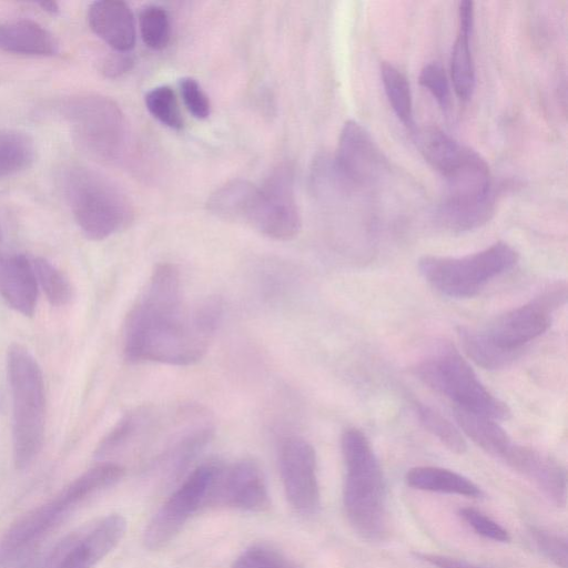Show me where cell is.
Wrapping results in <instances>:
<instances>
[{
  "mask_svg": "<svg viewBox=\"0 0 568 568\" xmlns=\"http://www.w3.org/2000/svg\"><path fill=\"white\" fill-rule=\"evenodd\" d=\"M34 153V143L29 134L14 129H0V178L29 168Z\"/></svg>",
  "mask_w": 568,
  "mask_h": 568,
  "instance_id": "484cf974",
  "label": "cell"
},
{
  "mask_svg": "<svg viewBox=\"0 0 568 568\" xmlns=\"http://www.w3.org/2000/svg\"><path fill=\"white\" fill-rule=\"evenodd\" d=\"M89 498L80 483L73 479L51 499L19 517L0 539V568L27 557L37 542Z\"/></svg>",
  "mask_w": 568,
  "mask_h": 568,
  "instance_id": "8fae6325",
  "label": "cell"
},
{
  "mask_svg": "<svg viewBox=\"0 0 568 568\" xmlns=\"http://www.w3.org/2000/svg\"><path fill=\"white\" fill-rule=\"evenodd\" d=\"M459 517L479 536L499 542L510 540L509 532L497 521L473 507L458 510Z\"/></svg>",
  "mask_w": 568,
  "mask_h": 568,
  "instance_id": "e575fe53",
  "label": "cell"
},
{
  "mask_svg": "<svg viewBox=\"0 0 568 568\" xmlns=\"http://www.w3.org/2000/svg\"><path fill=\"white\" fill-rule=\"evenodd\" d=\"M139 30L146 47L164 49L171 37V23L166 10L156 4L144 7L139 14Z\"/></svg>",
  "mask_w": 568,
  "mask_h": 568,
  "instance_id": "4dcf8cb0",
  "label": "cell"
},
{
  "mask_svg": "<svg viewBox=\"0 0 568 568\" xmlns=\"http://www.w3.org/2000/svg\"><path fill=\"white\" fill-rule=\"evenodd\" d=\"M417 149L428 164L444 173L462 154L465 145L436 126H424L414 133Z\"/></svg>",
  "mask_w": 568,
  "mask_h": 568,
  "instance_id": "cb8c5ba5",
  "label": "cell"
},
{
  "mask_svg": "<svg viewBox=\"0 0 568 568\" xmlns=\"http://www.w3.org/2000/svg\"><path fill=\"white\" fill-rule=\"evenodd\" d=\"M417 377L455 404L454 407L507 420L510 409L479 381L468 362L452 345L440 346L415 367Z\"/></svg>",
  "mask_w": 568,
  "mask_h": 568,
  "instance_id": "52a82bcc",
  "label": "cell"
},
{
  "mask_svg": "<svg viewBox=\"0 0 568 568\" xmlns=\"http://www.w3.org/2000/svg\"><path fill=\"white\" fill-rule=\"evenodd\" d=\"M418 558L437 568H486L463 559L453 558L438 554H417Z\"/></svg>",
  "mask_w": 568,
  "mask_h": 568,
  "instance_id": "f35d334b",
  "label": "cell"
},
{
  "mask_svg": "<svg viewBox=\"0 0 568 568\" xmlns=\"http://www.w3.org/2000/svg\"><path fill=\"white\" fill-rule=\"evenodd\" d=\"M232 568H298L282 551L268 545H252L232 564Z\"/></svg>",
  "mask_w": 568,
  "mask_h": 568,
  "instance_id": "d6a6232c",
  "label": "cell"
},
{
  "mask_svg": "<svg viewBox=\"0 0 568 568\" xmlns=\"http://www.w3.org/2000/svg\"><path fill=\"white\" fill-rule=\"evenodd\" d=\"M39 285L33 263L22 254H0V296L24 316H32Z\"/></svg>",
  "mask_w": 568,
  "mask_h": 568,
  "instance_id": "d6986e66",
  "label": "cell"
},
{
  "mask_svg": "<svg viewBox=\"0 0 568 568\" xmlns=\"http://www.w3.org/2000/svg\"><path fill=\"white\" fill-rule=\"evenodd\" d=\"M517 251L506 242L464 256L425 255L418 261L424 280L438 293L450 298L476 296L494 278L518 262Z\"/></svg>",
  "mask_w": 568,
  "mask_h": 568,
  "instance_id": "8992f818",
  "label": "cell"
},
{
  "mask_svg": "<svg viewBox=\"0 0 568 568\" xmlns=\"http://www.w3.org/2000/svg\"><path fill=\"white\" fill-rule=\"evenodd\" d=\"M419 83L446 110L450 103V87L445 69L438 62H428L420 70Z\"/></svg>",
  "mask_w": 568,
  "mask_h": 568,
  "instance_id": "836d02e7",
  "label": "cell"
},
{
  "mask_svg": "<svg viewBox=\"0 0 568 568\" xmlns=\"http://www.w3.org/2000/svg\"><path fill=\"white\" fill-rule=\"evenodd\" d=\"M531 535L538 550L547 559L559 568H567L568 547L565 536L540 528H534Z\"/></svg>",
  "mask_w": 568,
  "mask_h": 568,
  "instance_id": "d590c367",
  "label": "cell"
},
{
  "mask_svg": "<svg viewBox=\"0 0 568 568\" xmlns=\"http://www.w3.org/2000/svg\"><path fill=\"white\" fill-rule=\"evenodd\" d=\"M255 189L245 180L227 182L211 194L207 209L222 219L245 222Z\"/></svg>",
  "mask_w": 568,
  "mask_h": 568,
  "instance_id": "d4e9b609",
  "label": "cell"
},
{
  "mask_svg": "<svg viewBox=\"0 0 568 568\" xmlns=\"http://www.w3.org/2000/svg\"><path fill=\"white\" fill-rule=\"evenodd\" d=\"M280 474L286 498L301 515H314L321 506L316 454L301 437L284 439L278 450Z\"/></svg>",
  "mask_w": 568,
  "mask_h": 568,
  "instance_id": "9a60e30c",
  "label": "cell"
},
{
  "mask_svg": "<svg viewBox=\"0 0 568 568\" xmlns=\"http://www.w3.org/2000/svg\"><path fill=\"white\" fill-rule=\"evenodd\" d=\"M381 78L387 100L396 116L405 125L413 122V100L407 78L388 62L381 64Z\"/></svg>",
  "mask_w": 568,
  "mask_h": 568,
  "instance_id": "83f0119b",
  "label": "cell"
},
{
  "mask_svg": "<svg viewBox=\"0 0 568 568\" xmlns=\"http://www.w3.org/2000/svg\"><path fill=\"white\" fill-rule=\"evenodd\" d=\"M458 335L466 355L485 369H500L509 366L518 358L496 348L484 337L479 329L460 327Z\"/></svg>",
  "mask_w": 568,
  "mask_h": 568,
  "instance_id": "4316f807",
  "label": "cell"
},
{
  "mask_svg": "<svg viewBox=\"0 0 568 568\" xmlns=\"http://www.w3.org/2000/svg\"><path fill=\"white\" fill-rule=\"evenodd\" d=\"M126 520L110 514L70 531L48 554L41 568H93L121 541Z\"/></svg>",
  "mask_w": 568,
  "mask_h": 568,
  "instance_id": "4fadbf2b",
  "label": "cell"
},
{
  "mask_svg": "<svg viewBox=\"0 0 568 568\" xmlns=\"http://www.w3.org/2000/svg\"><path fill=\"white\" fill-rule=\"evenodd\" d=\"M458 427L487 454L503 458L513 444L511 438L497 420L454 407Z\"/></svg>",
  "mask_w": 568,
  "mask_h": 568,
  "instance_id": "603a6c76",
  "label": "cell"
},
{
  "mask_svg": "<svg viewBox=\"0 0 568 568\" xmlns=\"http://www.w3.org/2000/svg\"><path fill=\"white\" fill-rule=\"evenodd\" d=\"M406 484L418 490L459 495L471 498L483 496L481 489L469 478L454 470L436 466H417L405 475Z\"/></svg>",
  "mask_w": 568,
  "mask_h": 568,
  "instance_id": "7402d4cb",
  "label": "cell"
},
{
  "mask_svg": "<svg viewBox=\"0 0 568 568\" xmlns=\"http://www.w3.org/2000/svg\"><path fill=\"white\" fill-rule=\"evenodd\" d=\"M62 185L78 226L90 240H104L132 220L133 207L126 194L93 169L69 168L63 173Z\"/></svg>",
  "mask_w": 568,
  "mask_h": 568,
  "instance_id": "5b68a950",
  "label": "cell"
},
{
  "mask_svg": "<svg viewBox=\"0 0 568 568\" xmlns=\"http://www.w3.org/2000/svg\"><path fill=\"white\" fill-rule=\"evenodd\" d=\"M38 285L53 306H64L73 297L74 291L69 278L54 265L42 257L32 261Z\"/></svg>",
  "mask_w": 568,
  "mask_h": 568,
  "instance_id": "f546056e",
  "label": "cell"
},
{
  "mask_svg": "<svg viewBox=\"0 0 568 568\" xmlns=\"http://www.w3.org/2000/svg\"><path fill=\"white\" fill-rule=\"evenodd\" d=\"M180 92L187 111L196 119H206L211 113V104L206 93L193 78L180 81Z\"/></svg>",
  "mask_w": 568,
  "mask_h": 568,
  "instance_id": "8d00e7d4",
  "label": "cell"
},
{
  "mask_svg": "<svg viewBox=\"0 0 568 568\" xmlns=\"http://www.w3.org/2000/svg\"><path fill=\"white\" fill-rule=\"evenodd\" d=\"M38 4L49 13H57L59 11V6L54 1L39 2Z\"/></svg>",
  "mask_w": 568,
  "mask_h": 568,
  "instance_id": "60d3db41",
  "label": "cell"
},
{
  "mask_svg": "<svg viewBox=\"0 0 568 568\" xmlns=\"http://www.w3.org/2000/svg\"><path fill=\"white\" fill-rule=\"evenodd\" d=\"M566 298L565 283L552 284L528 303L498 315L479 332L499 351L519 357L528 343L548 329L554 312Z\"/></svg>",
  "mask_w": 568,
  "mask_h": 568,
  "instance_id": "30bf717a",
  "label": "cell"
},
{
  "mask_svg": "<svg viewBox=\"0 0 568 568\" xmlns=\"http://www.w3.org/2000/svg\"><path fill=\"white\" fill-rule=\"evenodd\" d=\"M72 138L89 156L101 162H115L125 151L128 128L120 106L100 94L72 97L61 105Z\"/></svg>",
  "mask_w": 568,
  "mask_h": 568,
  "instance_id": "ba28073f",
  "label": "cell"
},
{
  "mask_svg": "<svg viewBox=\"0 0 568 568\" xmlns=\"http://www.w3.org/2000/svg\"><path fill=\"white\" fill-rule=\"evenodd\" d=\"M148 111L162 124L174 130L183 126V119L174 91L168 85L150 90L144 98Z\"/></svg>",
  "mask_w": 568,
  "mask_h": 568,
  "instance_id": "1f68e13d",
  "label": "cell"
},
{
  "mask_svg": "<svg viewBox=\"0 0 568 568\" xmlns=\"http://www.w3.org/2000/svg\"><path fill=\"white\" fill-rule=\"evenodd\" d=\"M33 559L34 558L32 556H28L7 568H33Z\"/></svg>",
  "mask_w": 568,
  "mask_h": 568,
  "instance_id": "ab89813d",
  "label": "cell"
},
{
  "mask_svg": "<svg viewBox=\"0 0 568 568\" xmlns=\"http://www.w3.org/2000/svg\"><path fill=\"white\" fill-rule=\"evenodd\" d=\"M211 506H224L245 511H264L270 495L260 466L251 459L232 465L222 464L212 490Z\"/></svg>",
  "mask_w": 568,
  "mask_h": 568,
  "instance_id": "2e32d148",
  "label": "cell"
},
{
  "mask_svg": "<svg viewBox=\"0 0 568 568\" xmlns=\"http://www.w3.org/2000/svg\"><path fill=\"white\" fill-rule=\"evenodd\" d=\"M0 49L19 54L50 57L58 52L59 43L40 23L20 19L0 24Z\"/></svg>",
  "mask_w": 568,
  "mask_h": 568,
  "instance_id": "44dd1931",
  "label": "cell"
},
{
  "mask_svg": "<svg viewBox=\"0 0 568 568\" xmlns=\"http://www.w3.org/2000/svg\"><path fill=\"white\" fill-rule=\"evenodd\" d=\"M222 464L206 462L194 468L182 480L149 521L144 546L150 550L165 547L200 509L210 507L212 490Z\"/></svg>",
  "mask_w": 568,
  "mask_h": 568,
  "instance_id": "9c48e42d",
  "label": "cell"
},
{
  "mask_svg": "<svg viewBox=\"0 0 568 568\" xmlns=\"http://www.w3.org/2000/svg\"><path fill=\"white\" fill-rule=\"evenodd\" d=\"M445 193L437 209L442 226L468 232L486 224L495 211V190L486 160L465 145L460 156L444 173Z\"/></svg>",
  "mask_w": 568,
  "mask_h": 568,
  "instance_id": "277c9868",
  "label": "cell"
},
{
  "mask_svg": "<svg viewBox=\"0 0 568 568\" xmlns=\"http://www.w3.org/2000/svg\"><path fill=\"white\" fill-rule=\"evenodd\" d=\"M501 460L531 480L554 504H566V470L556 459L535 448L513 443Z\"/></svg>",
  "mask_w": 568,
  "mask_h": 568,
  "instance_id": "e0dca14e",
  "label": "cell"
},
{
  "mask_svg": "<svg viewBox=\"0 0 568 568\" xmlns=\"http://www.w3.org/2000/svg\"><path fill=\"white\" fill-rule=\"evenodd\" d=\"M332 163L338 176L357 191L371 186L387 169L371 133L354 120L344 123Z\"/></svg>",
  "mask_w": 568,
  "mask_h": 568,
  "instance_id": "5bb4252c",
  "label": "cell"
},
{
  "mask_svg": "<svg viewBox=\"0 0 568 568\" xmlns=\"http://www.w3.org/2000/svg\"><path fill=\"white\" fill-rule=\"evenodd\" d=\"M2 237H3V234H2V229H1V225H0V242L2 241Z\"/></svg>",
  "mask_w": 568,
  "mask_h": 568,
  "instance_id": "b9f144b4",
  "label": "cell"
},
{
  "mask_svg": "<svg viewBox=\"0 0 568 568\" xmlns=\"http://www.w3.org/2000/svg\"><path fill=\"white\" fill-rule=\"evenodd\" d=\"M88 21L91 30L118 52H131L136 29L130 7L119 0H100L90 4Z\"/></svg>",
  "mask_w": 568,
  "mask_h": 568,
  "instance_id": "ac0fdd59",
  "label": "cell"
},
{
  "mask_svg": "<svg viewBox=\"0 0 568 568\" xmlns=\"http://www.w3.org/2000/svg\"><path fill=\"white\" fill-rule=\"evenodd\" d=\"M345 465L343 505L354 530L367 540L386 532V485L381 464L366 435L347 428L341 438Z\"/></svg>",
  "mask_w": 568,
  "mask_h": 568,
  "instance_id": "7a4b0ae2",
  "label": "cell"
},
{
  "mask_svg": "<svg viewBox=\"0 0 568 568\" xmlns=\"http://www.w3.org/2000/svg\"><path fill=\"white\" fill-rule=\"evenodd\" d=\"M245 223L275 240L285 241L297 235L302 222L290 165H278L261 186H256Z\"/></svg>",
  "mask_w": 568,
  "mask_h": 568,
  "instance_id": "7c38bea8",
  "label": "cell"
},
{
  "mask_svg": "<svg viewBox=\"0 0 568 568\" xmlns=\"http://www.w3.org/2000/svg\"><path fill=\"white\" fill-rule=\"evenodd\" d=\"M475 10L471 1L458 6V31L450 55V77L457 97L467 101L476 85V70L470 49Z\"/></svg>",
  "mask_w": 568,
  "mask_h": 568,
  "instance_id": "ffe728a7",
  "label": "cell"
},
{
  "mask_svg": "<svg viewBox=\"0 0 568 568\" xmlns=\"http://www.w3.org/2000/svg\"><path fill=\"white\" fill-rule=\"evenodd\" d=\"M134 63L131 52L114 51L103 62L102 72L108 78H118L128 72Z\"/></svg>",
  "mask_w": 568,
  "mask_h": 568,
  "instance_id": "74e56055",
  "label": "cell"
},
{
  "mask_svg": "<svg viewBox=\"0 0 568 568\" xmlns=\"http://www.w3.org/2000/svg\"><path fill=\"white\" fill-rule=\"evenodd\" d=\"M12 396V455L17 469H28L44 440L45 394L41 368L22 345L12 344L7 354Z\"/></svg>",
  "mask_w": 568,
  "mask_h": 568,
  "instance_id": "3957f363",
  "label": "cell"
},
{
  "mask_svg": "<svg viewBox=\"0 0 568 568\" xmlns=\"http://www.w3.org/2000/svg\"><path fill=\"white\" fill-rule=\"evenodd\" d=\"M415 414L422 426L449 450L456 454L466 452L467 445L459 429L440 413L423 403H415Z\"/></svg>",
  "mask_w": 568,
  "mask_h": 568,
  "instance_id": "f1b7e54d",
  "label": "cell"
},
{
  "mask_svg": "<svg viewBox=\"0 0 568 568\" xmlns=\"http://www.w3.org/2000/svg\"><path fill=\"white\" fill-rule=\"evenodd\" d=\"M221 316L219 300L190 304L179 270L170 263L159 264L126 316L124 356L133 363L192 365L205 355Z\"/></svg>",
  "mask_w": 568,
  "mask_h": 568,
  "instance_id": "6da1fadb",
  "label": "cell"
}]
</instances>
